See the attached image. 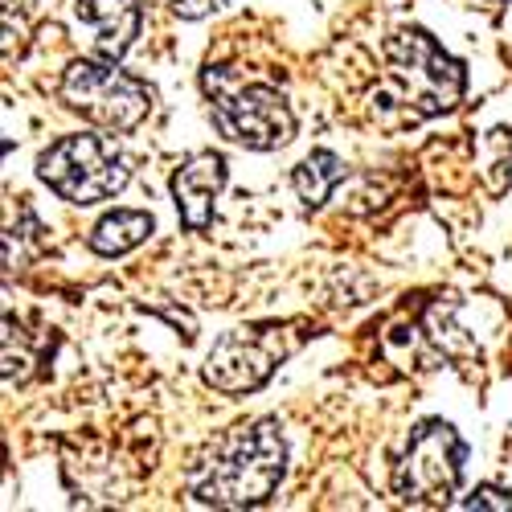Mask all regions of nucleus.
I'll return each mask as SVG.
<instances>
[{
    "label": "nucleus",
    "mask_w": 512,
    "mask_h": 512,
    "mask_svg": "<svg viewBox=\"0 0 512 512\" xmlns=\"http://www.w3.org/2000/svg\"><path fill=\"white\" fill-rule=\"evenodd\" d=\"M287 472V443L279 422L263 418L226 435L189 476V492L209 508H254L263 504Z\"/></svg>",
    "instance_id": "nucleus-1"
},
{
    "label": "nucleus",
    "mask_w": 512,
    "mask_h": 512,
    "mask_svg": "<svg viewBox=\"0 0 512 512\" xmlns=\"http://www.w3.org/2000/svg\"><path fill=\"white\" fill-rule=\"evenodd\" d=\"M386 66L398 103L418 119L443 115L463 99V66L422 29H402L386 41Z\"/></svg>",
    "instance_id": "nucleus-2"
},
{
    "label": "nucleus",
    "mask_w": 512,
    "mask_h": 512,
    "mask_svg": "<svg viewBox=\"0 0 512 512\" xmlns=\"http://www.w3.org/2000/svg\"><path fill=\"white\" fill-rule=\"evenodd\" d=\"M37 177L70 205H99L127 185L132 168L107 136H62L41 152Z\"/></svg>",
    "instance_id": "nucleus-3"
},
{
    "label": "nucleus",
    "mask_w": 512,
    "mask_h": 512,
    "mask_svg": "<svg viewBox=\"0 0 512 512\" xmlns=\"http://www.w3.org/2000/svg\"><path fill=\"white\" fill-rule=\"evenodd\" d=\"M62 99L107 132H132L152 111V91L115 66V58H78L62 74Z\"/></svg>",
    "instance_id": "nucleus-4"
},
{
    "label": "nucleus",
    "mask_w": 512,
    "mask_h": 512,
    "mask_svg": "<svg viewBox=\"0 0 512 512\" xmlns=\"http://www.w3.org/2000/svg\"><path fill=\"white\" fill-rule=\"evenodd\" d=\"M463 463H467V447L459 431L443 418H431L414 426V435L398 459V472H394V492L406 504L443 508L459 492Z\"/></svg>",
    "instance_id": "nucleus-5"
},
{
    "label": "nucleus",
    "mask_w": 512,
    "mask_h": 512,
    "mask_svg": "<svg viewBox=\"0 0 512 512\" xmlns=\"http://www.w3.org/2000/svg\"><path fill=\"white\" fill-rule=\"evenodd\" d=\"M295 349V340L279 324H259V328H234L226 332L213 353L205 357V386L218 394H250L271 381L279 361H287Z\"/></svg>",
    "instance_id": "nucleus-6"
},
{
    "label": "nucleus",
    "mask_w": 512,
    "mask_h": 512,
    "mask_svg": "<svg viewBox=\"0 0 512 512\" xmlns=\"http://www.w3.org/2000/svg\"><path fill=\"white\" fill-rule=\"evenodd\" d=\"M213 91V87H209ZM213 123L218 132L250 152H275L291 144L295 136V115L287 99L263 82H246V87H218L213 91Z\"/></svg>",
    "instance_id": "nucleus-7"
},
{
    "label": "nucleus",
    "mask_w": 512,
    "mask_h": 512,
    "mask_svg": "<svg viewBox=\"0 0 512 512\" xmlns=\"http://www.w3.org/2000/svg\"><path fill=\"white\" fill-rule=\"evenodd\" d=\"M226 189V156L218 152H197L173 173V201L189 230H205L213 222V205Z\"/></svg>",
    "instance_id": "nucleus-8"
},
{
    "label": "nucleus",
    "mask_w": 512,
    "mask_h": 512,
    "mask_svg": "<svg viewBox=\"0 0 512 512\" xmlns=\"http://www.w3.org/2000/svg\"><path fill=\"white\" fill-rule=\"evenodd\" d=\"M74 21L91 29V41L103 58H123L140 37L136 0H74Z\"/></svg>",
    "instance_id": "nucleus-9"
},
{
    "label": "nucleus",
    "mask_w": 512,
    "mask_h": 512,
    "mask_svg": "<svg viewBox=\"0 0 512 512\" xmlns=\"http://www.w3.org/2000/svg\"><path fill=\"white\" fill-rule=\"evenodd\" d=\"M152 230H156L152 213H144V209H115V213H107V218L91 230V250L103 254V259H115V254H127V250H136L140 242H148Z\"/></svg>",
    "instance_id": "nucleus-10"
},
{
    "label": "nucleus",
    "mask_w": 512,
    "mask_h": 512,
    "mask_svg": "<svg viewBox=\"0 0 512 512\" xmlns=\"http://www.w3.org/2000/svg\"><path fill=\"white\" fill-rule=\"evenodd\" d=\"M340 177H345V160H340L336 152H328V148H316L312 156H304L300 164H295L291 185H295V193H300V201L308 209H316L332 197Z\"/></svg>",
    "instance_id": "nucleus-11"
},
{
    "label": "nucleus",
    "mask_w": 512,
    "mask_h": 512,
    "mask_svg": "<svg viewBox=\"0 0 512 512\" xmlns=\"http://www.w3.org/2000/svg\"><path fill=\"white\" fill-rule=\"evenodd\" d=\"M467 512H512V484H484L463 500Z\"/></svg>",
    "instance_id": "nucleus-12"
},
{
    "label": "nucleus",
    "mask_w": 512,
    "mask_h": 512,
    "mask_svg": "<svg viewBox=\"0 0 512 512\" xmlns=\"http://www.w3.org/2000/svg\"><path fill=\"white\" fill-rule=\"evenodd\" d=\"M226 0H177V17H185V21H197V17H205V13H213V9H222Z\"/></svg>",
    "instance_id": "nucleus-13"
}]
</instances>
